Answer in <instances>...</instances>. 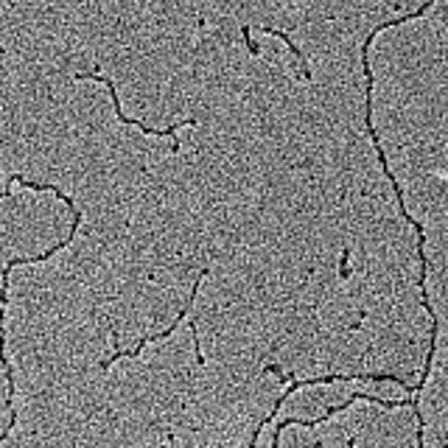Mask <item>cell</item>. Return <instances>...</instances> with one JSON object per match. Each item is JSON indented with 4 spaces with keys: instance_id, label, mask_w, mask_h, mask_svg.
<instances>
[{
    "instance_id": "1",
    "label": "cell",
    "mask_w": 448,
    "mask_h": 448,
    "mask_svg": "<svg viewBox=\"0 0 448 448\" xmlns=\"http://www.w3.org/2000/svg\"><path fill=\"white\" fill-rule=\"evenodd\" d=\"M76 78H81V81H101L107 90H110V98H112V110H115V115H118V121L121 124H126V126H135V129H141L143 135H157V138H174V151H179V141H177V132L182 129V126H196L199 121L196 118H185V121H179V124H171V126H165V129H151L146 126L143 121H138V118H129L124 110H121V101H118V90H115V84H112V78H107L104 73H98V71H93V73H87V71H81V73H76Z\"/></svg>"
},
{
    "instance_id": "3",
    "label": "cell",
    "mask_w": 448,
    "mask_h": 448,
    "mask_svg": "<svg viewBox=\"0 0 448 448\" xmlns=\"http://www.w3.org/2000/svg\"><path fill=\"white\" fill-rule=\"evenodd\" d=\"M241 31H244V40H247V48H249V54H252V57H258V54H261V48H258V45L249 40V25L244 23V25H241Z\"/></svg>"
},
{
    "instance_id": "2",
    "label": "cell",
    "mask_w": 448,
    "mask_h": 448,
    "mask_svg": "<svg viewBox=\"0 0 448 448\" xmlns=\"http://www.w3.org/2000/svg\"><path fill=\"white\" fill-rule=\"evenodd\" d=\"M258 31H264L266 37H281V40H283V42L292 48V54H295V57L300 59L302 78H305V81H314V73H311V68H308V59H305V54L300 51V45H295V42H292V37H289V34H283V31H278V28H269V25H258Z\"/></svg>"
}]
</instances>
